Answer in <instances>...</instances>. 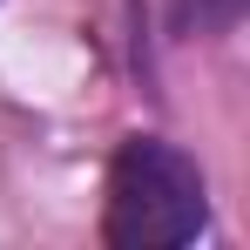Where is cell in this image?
Returning a JSON list of instances; mask_svg holds the SVG:
<instances>
[{
    "instance_id": "6da1fadb",
    "label": "cell",
    "mask_w": 250,
    "mask_h": 250,
    "mask_svg": "<svg viewBox=\"0 0 250 250\" xmlns=\"http://www.w3.org/2000/svg\"><path fill=\"white\" fill-rule=\"evenodd\" d=\"M209 223V189L196 156H183L176 142L135 135L108 163V209H102V237L115 250H169L189 244Z\"/></svg>"
}]
</instances>
